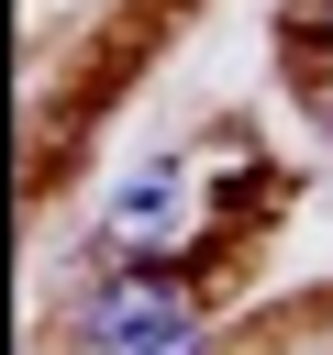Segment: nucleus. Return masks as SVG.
Listing matches in <instances>:
<instances>
[{"mask_svg":"<svg viewBox=\"0 0 333 355\" xmlns=\"http://www.w3.org/2000/svg\"><path fill=\"white\" fill-rule=\"evenodd\" d=\"M189 222H200L189 166H144V178H122V189L100 200V244H111V255H166V266H178Z\"/></svg>","mask_w":333,"mask_h":355,"instance_id":"f257e3e1","label":"nucleus"},{"mask_svg":"<svg viewBox=\"0 0 333 355\" xmlns=\"http://www.w3.org/2000/svg\"><path fill=\"white\" fill-rule=\"evenodd\" d=\"M166 322H189V288L166 277V255H144L133 277H111V288H89V300H78V333H89V344H111V355H122L133 333H166Z\"/></svg>","mask_w":333,"mask_h":355,"instance_id":"f03ea898","label":"nucleus"},{"mask_svg":"<svg viewBox=\"0 0 333 355\" xmlns=\"http://www.w3.org/2000/svg\"><path fill=\"white\" fill-rule=\"evenodd\" d=\"M122 355H200V322H166V333H133Z\"/></svg>","mask_w":333,"mask_h":355,"instance_id":"7ed1b4c3","label":"nucleus"},{"mask_svg":"<svg viewBox=\"0 0 333 355\" xmlns=\"http://www.w3.org/2000/svg\"><path fill=\"white\" fill-rule=\"evenodd\" d=\"M322 33H333V0H322Z\"/></svg>","mask_w":333,"mask_h":355,"instance_id":"20e7f679","label":"nucleus"}]
</instances>
